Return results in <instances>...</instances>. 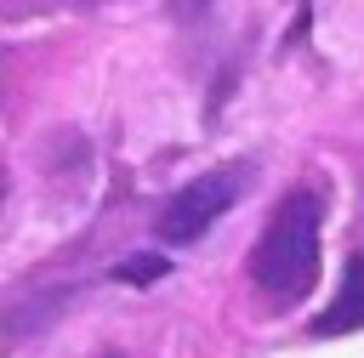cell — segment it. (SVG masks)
Wrapping results in <instances>:
<instances>
[{"label": "cell", "instance_id": "cell-1", "mask_svg": "<svg viewBox=\"0 0 364 358\" xmlns=\"http://www.w3.org/2000/svg\"><path fill=\"white\" fill-rule=\"evenodd\" d=\"M318 233H324V193L301 182L273 205V216H267V227H262V239L250 250V284H256L262 307L284 313L301 295H313L318 256H324Z\"/></svg>", "mask_w": 364, "mask_h": 358}, {"label": "cell", "instance_id": "cell-2", "mask_svg": "<svg viewBox=\"0 0 364 358\" xmlns=\"http://www.w3.org/2000/svg\"><path fill=\"white\" fill-rule=\"evenodd\" d=\"M239 188H245V170H239V165H228V170H205V176L182 182V188L165 199V210H159L154 233H159L165 244H193V239H199L222 210H233Z\"/></svg>", "mask_w": 364, "mask_h": 358}, {"label": "cell", "instance_id": "cell-3", "mask_svg": "<svg viewBox=\"0 0 364 358\" xmlns=\"http://www.w3.org/2000/svg\"><path fill=\"white\" fill-rule=\"evenodd\" d=\"M313 335H347V330H364V250L347 256V273L336 284V301L307 324Z\"/></svg>", "mask_w": 364, "mask_h": 358}, {"label": "cell", "instance_id": "cell-4", "mask_svg": "<svg viewBox=\"0 0 364 358\" xmlns=\"http://www.w3.org/2000/svg\"><path fill=\"white\" fill-rule=\"evenodd\" d=\"M165 273H171L165 256H125V261L114 267V284H154V278H165Z\"/></svg>", "mask_w": 364, "mask_h": 358}, {"label": "cell", "instance_id": "cell-5", "mask_svg": "<svg viewBox=\"0 0 364 358\" xmlns=\"http://www.w3.org/2000/svg\"><path fill=\"white\" fill-rule=\"evenodd\" d=\"M102 358H125V352H102Z\"/></svg>", "mask_w": 364, "mask_h": 358}]
</instances>
